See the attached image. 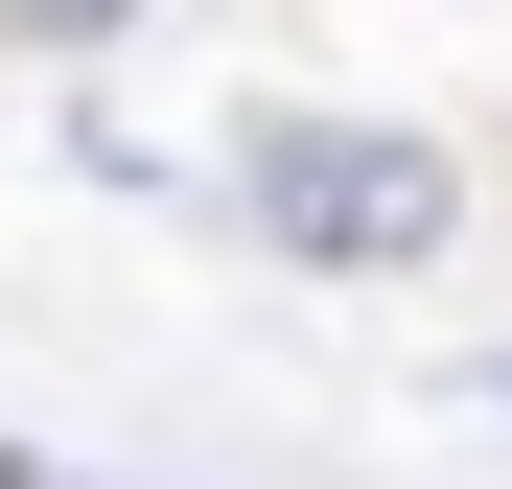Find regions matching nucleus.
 Listing matches in <instances>:
<instances>
[{"mask_svg":"<svg viewBox=\"0 0 512 489\" xmlns=\"http://www.w3.org/2000/svg\"><path fill=\"white\" fill-rule=\"evenodd\" d=\"M140 0H0V47H117Z\"/></svg>","mask_w":512,"mask_h":489,"instance_id":"2","label":"nucleus"},{"mask_svg":"<svg viewBox=\"0 0 512 489\" xmlns=\"http://www.w3.org/2000/svg\"><path fill=\"white\" fill-rule=\"evenodd\" d=\"M233 210L303 280H419V257H466V140H419V117H256Z\"/></svg>","mask_w":512,"mask_h":489,"instance_id":"1","label":"nucleus"},{"mask_svg":"<svg viewBox=\"0 0 512 489\" xmlns=\"http://www.w3.org/2000/svg\"><path fill=\"white\" fill-rule=\"evenodd\" d=\"M489 396H512V373H489Z\"/></svg>","mask_w":512,"mask_h":489,"instance_id":"3","label":"nucleus"}]
</instances>
